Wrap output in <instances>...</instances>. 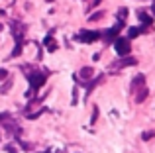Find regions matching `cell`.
Returning <instances> with one entry per match:
<instances>
[{
	"mask_svg": "<svg viewBox=\"0 0 155 153\" xmlns=\"http://www.w3.org/2000/svg\"><path fill=\"white\" fill-rule=\"evenodd\" d=\"M114 47H116L118 55H122V57H128L130 51H132L130 39H124V37H116V39H114Z\"/></svg>",
	"mask_w": 155,
	"mask_h": 153,
	"instance_id": "obj_1",
	"label": "cell"
},
{
	"mask_svg": "<svg viewBox=\"0 0 155 153\" xmlns=\"http://www.w3.org/2000/svg\"><path fill=\"white\" fill-rule=\"evenodd\" d=\"M28 79H30V84H31V88H39L43 83H45V73H30L28 75Z\"/></svg>",
	"mask_w": 155,
	"mask_h": 153,
	"instance_id": "obj_2",
	"label": "cell"
},
{
	"mask_svg": "<svg viewBox=\"0 0 155 153\" xmlns=\"http://www.w3.org/2000/svg\"><path fill=\"white\" fill-rule=\"evenodd\" d=\"M77 37H79L81 41H84V43H92V41H96V39L100 37V34L98 31H81Z\"/></svg>",
	"mask_w": 155,
	"mask_h": 153,
	"instance_id": "obj_3",
	"label": "cell"
},
{
	"mask_svg": "<svg viewBox=\"0 0 155 153\" xmlns=\"http://www.w3.org/2000/svg\"><path fill=\"white\" fill-rule=\"evenodd\" d=\"M24 24H20V22H14L12 24V34H14V37H16V41H22V35H24Z\"/></svg>",
	"mask_w": 155,
	"mask_h": 153,
	"instance_id": "obj_4",
	"label": "cell"
},
{
	"mask_svg": "<svg viewBox=\"0 0 155 153\" xmlns=\"http://www.w3.org/2000/svg\"><path fill=\"white\" fill-rule=\"evenodd\" d=\"M120 30H122V22H118L116 26L112 28V30H108V31H106L104 39H106V41H114V39H116V34H118V31H120Z\"/></svg>",
	"mask_w": 155,
	"mask_h": 153,
	"instance_id": "obj_5",
	"label": "cell"
},
{
	"mask_svg": "<svg viewBox=\"0 0 155 153\" xmlns=\"http://www.w3.org/2000/svg\"><path fill=\"white\" fill-rule=\"evenodd\" d=\"M136 63L137 61L134 57H122L118 63H114V67H128V65H136Z\"/></svg>",
	"mask_w": 155,
	"mask_h": 153,
	"instance_id": "obj_6",
	"label": "cell"
},
{
	"mask_svg": "<svg viewBox=\"0 0 155 153\" xmlns=\"http://www.w3.org/2000/svg\"><path fill=\"white\" fill-rule=\"evenodd\" d=\"M147 94H149V90L145 86H140V90H137V94H136V102L140 104V102H143L145 98H147Z\"/></svg>",
	"mask_w": 155,
	"mask_h": 153,
	"instance_id": "obj_7",
	"label": "cell"
},
{
	"mask_svg": "<svg viewBox=\"0 0 155 153\" xmlns=\"http://www.w3.org/2000/svg\"><path fill=\"white\" fill-rule=\"evenodd\" d=\"M79 75H81V79H91V76L94 75V69H92V67H83Z\"/></svg>",
	"mask_w": 155,
	"mask_h": 153,
	"instance_id": "obj_8",
	"label": "cell"
},
{
	"mask_svg": "<svg viewBox=\"0 0 155 153\" xmlns=\"http://www.w3.org/2000/svg\"><path fill=\"white\" fill-rule=\"evenodd\" d=\"M137 18H140L141 22L145 24V26H149V24L153 22V20H151V16H147V14H145V12H137Z\"/></svg>",
	"mask_w": 155,
	"mask_h": 153,
	"instance_id": "obj_9",
	"label": "cell"
},
{
	"mask_svg": "<svg viewBox=\"0 0 155 153\" xmlns=\"http://www.w3.org/2000/svg\"><path fill=\"white\" fill-rule=\"evenodd\" d=\"M141 31H143V28H130V30H128V37L130 39H132V37H137Z\"/></svg>",
	"mask_w": 155,
	"mask_h": 153,
	"instance_id": "obj_10",
	"label": "cell"
},
{
	"mask_svg": "<svg viewBox=\"0 0 155 153\" xmlns=\"http://www.w3.org/2000/svg\"><path fill=\"white\" fill-rule=\"evenodd\" d=\"M143 83H145V76H143V75H137L136 79H134L132 86H134V88H137V86H143Z\"/></svg>",
	"mask_w": 155,
	"mask_h": 153,
	"instance_id": "obj_11",
	"label": "cell"
},
{
	"mask_svg": "<svg viewBox=\"0 0 155 153\" xmlns=\"http://www.w3.org/2000/svg\"><path fill=\"white\" fill-rule=\"evenodd\" d=\"M45 45H47V49H49V51H55L57 49V45H55V41H53L51 35H49V37H45Z\"/></svg>",
	"mask_w": 155,
	"mask_h": 153,
	"instance_id": "obj_12",
	"label": "cell"
},
{
	"mask_svg": "<svg viewBox=\"0 0 155 153\" xmlns=\"http://www.w3.org/2000/svg\"><path fill=\"white\" fill-rule=\"evenodd\" d=\"M10 86H12V80H10V79H8V80H6V83H4V84H2V86H0V92H2V94H6V92H8V90H10Z\"/></svg>",
	"mask_w": 155,
	"mask_h": 153,
	"instance_id": "obj_13",
	"label": "cell"
},
{
	"mask_svg": "<svg viewBox=\"0 0 155 153\" xmlns=\"http://www.w3.org/2000/svg\"><path fill=\"white\" fill-rule=\"evenodd\" d=\"M126 16H128V10H126V8H120V10H118V18H120V22L126 20Z\"/></svg>",
	"mask_w": 155,
	"mask_h": 153,
	"instance_id": "obj_14",
	"label": "cell"
},
{
	"mask_svg": "<svg viewBox=\"0 0 155 153\" xmlns=\"http://www.w3.org/2000/svg\"><path fill=\"white\" fill-rule=\"evenodd\" d=\"M102 16H104L102 12H96V14H92V16H91V18H88V20H91V22H96V20H100V18H102Z\"/></svg>",
	"mask_w": 155,
	"mask_h": 153,
	"instance_id": "obj_15",
	"label": "cell"
},
{
	"mask_svg": "<svg viewBox=\"0 0 155 153\" xmlns=\"http://www.w3.org/2000/svg\"><path fill=\"white\" fill-rule=\"evenodd\" d=\"M155 135V132H143V135H141V139H145V142H147V139H151Z\"/></svg>",
	"mask_w": 155,
	"mask_h": 153,
	"instance_id": "obj_16",
	"label": "cell"
},
{
	"mask_svg": "<svg viewBox=\"0 0 155 153\" xmlns=\"http://www.w3.org/2000/svg\"><path fill=\"white\" fill-rule=\"evenodd\" d=\"M6 76H8V71H6V69H0V80L6 79Z\"/></svg>",
	"mask_w": 155,
	"mask_h": 153,
	"instance_id": "obj_17",
	"label": "cell"
},
{
	"mask_svg": "<svg viewBox=\"0 0 155 153\" xmlns=\"http://www.w3.org/2000/svg\"><path fill=\"white\" fill-rule=\"evenodd\" d=\"M96 116H98V108L94 106V114H92V122H96Z\"/></svg>",
	"mask_w": 155,
	"mask_h": 153,
	"instance_id": "obj_18",
	"label": "cell"
},
{
	"mask_svg": "<svg viewBox=\"0 0 155 153\" xmlns=\"http://www.w3.org/2000/svg\"><path fill=\"white\" fill-rule=\"evenodd\" d=\"M4 120H8V114H0V122H4Z\"/></svg>",
	"mask_w": 155,
	"mask_h": 153,
	"instance_id": "obj_19",
	"label": "cell"
},
{
	"mask_svg": "<svg viewBox=\"0 0 155 153\" xmlns=\"http://www.w3.org/2000/svg\"><path fill=\"white\" fill-rule=\"evenodd\" d=\"M8 153H18V151H16V149H14L12 145H8Z\"/></svg>",
	"mask_w": 155,
	"mask_h": 153,
	"instance_id": "obj_20",
	"label": "cell"
},
{
	"mask_svg": "<svg viewBox=\"0 0 155 153\" xmlns=\"http://www.w3.org/2000/svg\"><path fill=\"white\" fill-rule=\"evenodd\" d=\"M151 10H153V14H155V4H153V8H151Z\"/></svg>",
	"mask_w": 155,
	"mask_h": 153,
	"instance_id": "obj_21",
	"label": "cell"
},
{
	"mask_svg": "<svg viewBox=\"0 0 155 153\" xmlns=\"http://www.w3.org/2000/svg\"><path fill=\"white\" fill-rule=\"evenodd\" d=\"M47 2H53V0H47Z\"/></svg>",
	"mask_w": 155,
	"mask_h": 153,
	"instance_id": "obj_22",
	"label": "cell"
}]
</instances>
